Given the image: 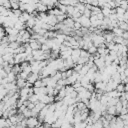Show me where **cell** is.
I'll return each instance as SVG.
<instances>
[{"mask_svg":"<svg viewBox=\"0 0 128 128\" xmlns=\"http://www.w3.org/2000/svg\"><path fill=\"white\" fill-rule=\"evenodd\" d=\"M107 114H110V115H113V116L118 114L116 106H108L107 107Z\"/></svg>","mask_w":128,"mask_h":128,"instance_id":"7a4b0ae2","label":"cell"},{"mask_svg":"<svg viewBox=\"0 0 128 128\" xmlns=\"http://www.w3.org/2000/svg\"><path fill=\"white\" fill-rule=\"evenodd\" d=\"M26 81L27 80H24V79H22V78H18L17 80H16V85H17V87L18 88H24V87H27L26 86Z\"/></svg>","mask_w":128,"mask_h":128,"instance_id":"6da1fadb","label":"cell"},{"mask_svg":"<svg viewBox=\"0 0 128 128\" xmlns=\"http://www.w3.org/2000/svg\"><path fill=\"white\" fill-rule=\"evenodd\" d=\"M87 51H88V53L91 55V54H94V53H96V52H97V48H96V47L93 45V46H91V47H90V48H89Z\"/></svg>","mask_w":128,"mask_h":128,"instance_id":"3957f363","label":"cell"}]
</instances>
